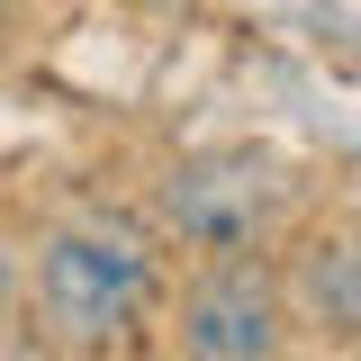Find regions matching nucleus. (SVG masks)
<instances>
[{"instance_id": "7ed1b4c3", "label": "nucleus", "mask_w": 361, "mask_h": 361, "mask_svg": "<svg viewBox=\"0 0 361 361\" xmlns=\"http://www.w3.org/2000/svg\"><path fill=\"white\" fill-rule=\"evenodd\" d=\"M180 353L199 361H271L280 353V280H271L244 244H226L180 298Z\"/></svg>"}, {"instance_id": "f03ea898", "label": "nucleus", "mask_w": 361, "mask_h": 361, "mask_svg": "<svg viewBox=\"0 0 361 361\" xmlns=\"http://www.w3.org/2000/svg\"><path fill=\"white\" fill-rule=\"evenodd\" d=\"M280 199H289L280 163H271V154H244V145H226V154H190V163H172L163 190H154L163 226H172L180 244H208V253L253 244V235L280 217Z\"/></svg>"}, {"instance_id": "f257e3e1", "label": "nucleus", "mask_w": 361, "mask_h": 361, "mask_svg": "<svg viewBox=\"0 0 361 361\" xmlns=\"http://www.w3.org/2000/svg\"><path fill=\"white\" fill-rule=\"evenodd\" d=\"M154 298V253L145 235L118 217H90V226H63L54 244L37 253V307L63 343H109L127 334Z\"/></svg>"}, {"instance_id": "20e7f679", "label": "nucleus", "mask_w": 361, "mask_h": 361, "mask_svg": "<svg viewBox=\"0 0 361 361\" xmlns=\"http://www.w3.org/2000/svg\"><path fill=\"white\" fill-rule=\"evenodd\" d=\"M298 289H307V307L334 325V334H353L361 343V235H343V244H316L307 271H298Z\"/></svg>"}, {"instance_id": "39448f33", "label": "nucleus", "mask_w": 361, "mask_h": 361, "mask_svg": "<svg viewBox=\"0 0 361 361\" xmlns=\"http://www.w3.org/2000/svg\"><path fill=\"white\" fill-rule=\"evenodd\" d=\"M9 307H18V271H9V253H0V334H9Z\"/></svg>"}]
</instances>
